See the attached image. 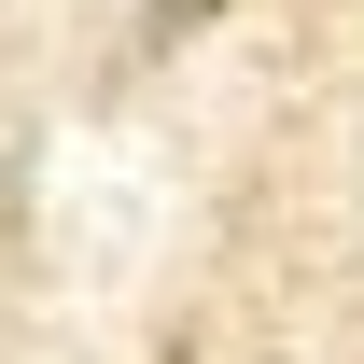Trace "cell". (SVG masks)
I'll list each match as a JSON object with an SVG mask.
<instances>
[{
	"instance_id": "1",
	"label": "cell",
	"mask_w": 364,
	"mask_h": 364,
	"mask_svg": "<svg viewBox=\"0 0 364 364\" xmlns=\"http://www.w3.org/2000/svg\"><path fill=\"white\" fill-rule=\"evenodd\" d=\"M196 14H210V0H140V43H182Z\"/></svg>"
}]
</instances>
